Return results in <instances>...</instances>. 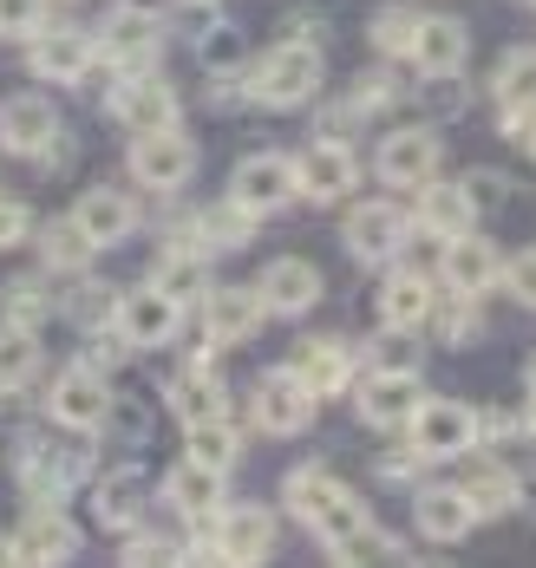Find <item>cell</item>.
Instances as JSON below:
<instances>
[{
    "instance_id": "48",
    "label": "cell",
    "mask_w": 536,
    "mask_h": 568,
    "mask_svg": "<svg viewBox=\"0 0 536 568\" xmlns=\"http://www.w3.org/2000/svg\"><path fill=\"white\" fill-rule=\"evenodd\" d=\"M393 438H400V445H380V452H373V477H380V484H418L425 457L406 445V432H393Z\"/></svg>"
},
{
    "instance_id": "14",
    "label": "cell",
    "mask_w": 536,
    "mask_h": 568,
    "mask_svg": "<svg viewBox=\"0 0 536 568\" xmlns=\"http://www.w3.org/2000/svg\"><path fill=\"white\" fill-rule=\"evenodd\" d=\"M112 321H119V334L138 353H158V346H171L178 341V327H183V301H171L158 282H138V287H124L119 294V307H112Z\"/></svg>"
},
{
    "instance_id": "37",
    "label": "cell",
    "mask_w": 536,
    "mask_h": 568,
    "mask_svg": "<svg viewBox=\"0 0 536 568\" xmlns=\"http://www.w3.org/2000/svg\"><path fill=\"white\" fill-rule=\"evenodd\" d=\"M425 327H432V341L438 346H477L484 341V307H477V294H432V307H425Z\"/></svg>"
},
{
    "instance_id": "42",
    "label": "cell",
    "mask_w": 536,
    "mask_h": 568,
    "mask_svg": "<svg viewBox=\"0 0 536 568\" xmlns=\"http://www.w3.org/2000/svg\"><path fill=\"white\" fill-rule=\"evenodd\" d=\"M112 307H119V287L92 282V268H85V275H65V294H60V307H53V314H65V321L85 334V327H105V321H112Z\"/></svg>"
},
{
    "instance_id": "19",
    "label": "cell",
    "mask_w": 536,
    "mask_h": 568,
    "mask_svg": "<svg viewBox=\"0 0 536 568\" xmlns=\"http://www.w3.org/2000/svg\"><path fill=\"white\" fill-rule=\"evenodd\" d=\"M230 203L255 210V216L289 210V203H295V158H282V151H255V158H242L236 171H230Z\"/></svg>"
},
{
    "instance_id": "18",
    "label": "cell",
    "mask_w": 536,
    "mask_h": 568,
    "mask_svg": "<svg viewBox=\"0 0 536 568\" xmlns=\"http://www.w3.org/2000/svg\"><path fill=\"white\" fill-rule=\"evenodd\" d=\"M373 176H380L386 190H418L425 176H438V131H432V124H400V131H386L380 151H373Z\"/></svg>"
},
{
    "instance_id": "17",
    "label": "cell",
    "mask_w": 536,
    "mask_h": 568,
    "mask_svg": "<svg viewBox=\"0 0 536 568\" xmlns=\"http://www.w3.org/2000/svg\"><path fill=\"white\" fill-rule=\"evenodd\" d=\"M60 131H65V118L47 92H7V99H0V151H7V158H27V164H33Z\"/></svg>"
},
{
    "instance_id": "31",
    "label": "cell",
    "mask_w": 536,
    "mask_h": 568,
    "mask_svg": "<svg viewBox=\"0 0 536 568\" xmlns=\"http://www.w3.org/2000/svg\"><path fill=\"white\" fill-rule=\"evenodd\" d=\"M164 405L178 412V425H203V418H230V386L210 366H183L164 379Z\"/></svg>"
},
{
    "instance_id": "28",
    "label": "cell",
    "mask_w": 536,
    "mask_h": 568,
    "mask_svg": "<svg viewBox=\"0 0 536 568\" xmlns=\"http://www.w3.org/2000/svg\"><path fill=\"white\" fill-rule=\"evenodd\" d=\"M458 497L472 504V516H510L524 504V477L504 464V457H472L465 452V477H458Z\"/></svg>"
},
{
    "instance_id": "32",
    "label": "cell",
    "mask_w": 536,
    "mask_h": 568,
    "mask_svg": "<svg viewBox=\"0 0 536 568\" xmlns=\"http://www.w3.org/2000/svg\"><path fill=\"white\" fill-rule=\"evenodd\" d=\"M465 53H472L465 20H452V13H418L406 65H418V72H452V65H465Z\"/></svg>"
},
{
    "instance_id": "51",
    "label": "cell",
    "mask_w": 536,
    "mask_h": 568,
    "mask_svg": "<svg viewBox=\"0 0 536 568\" xmlns=\"http://www.w3.org/2000/svg\"><path fill=\"white\" fill-rule=\"evenodd\" d=\"M465 190H472L477 216H491V210H504V203L517 196V183H510L504 171H465Z\"/></svg>"
},
{
    "instance_id": "41",
    "label": "cell",
    "mask_w": 536,
    "mask_h": 568,
    "mask_svg": "<svg viewBox=\"0 0 536 568\" xmlns=\"http://www.w3.org/2000/svg\"><path fill=\"white\" fill-rule=\"evenodd\" d=\"M183 457H196V464H210V470H236L242 464V432L230 418H203V425H183Z\"/></svg>"
},
{
    "instance_id": "34",
    "label": "cell",
    "mask_w": 536,
    "mask_h": 568,
    "mask_svg": "<svg viewBox=\"0 0 536 568\" xmlns=\"http://www.w3.org/2000/svg\"><path fill=\"white\" fill-rule=\"evenodd\" d=\"M33 248H40V268L53 275V282H65V275H85L92 268V242H85V229L72 223V216H53V223H33V235H27Z\"/></svg>"
},
{
    "instance_id": "46",
    "label": "cell",
    "mask_w": 536,
    "mask_h": 568,
    "mask_svg": "<svg viewBox=\"0 0 536 568\" xmlns=\"http://www.w3.org/2000/svg\"><path fill=\"white\" fill-rule=\"evenodd\" d=\"M413 27H418V7H380L373 13V53L380 59H406L413 53Z\"/></svg>"
},
{
    "instance_id": "16",
    "label": "cell",
    "mask_w": 536,
    "mask_h": 568,
    "mask_svg": "<svg viewBox=\"0 0 536 568\" xmlns=\"http://www.w3.org/2000/svg\"><path fill=\"white\" fill-rule=\"evenodd\" d=\"M282 366H289L314 398H341L347 386H354V373H360V353L347 341H334V334H301Z\"/></svg>"
},
{
    "instance_id": "11",
    "label": "cell",
    "mask_w": 536,
    "mask_h": 568,
    "mask_svg": "<svg viewBox=\"0 0 536 568\" xmlns=\"http://www.w3.org/2000/svg\"><path fill=\"white\" fill-rule=\"evenodd\" d=\"M112 412V379L85 359L60 366V379L47 386V425H65V432H99Z\"/></svg>"
},
{
    "instance_id": "15",
    "label": "cell",
    "mask_w": 536,
    "mask_h": 568,
    "mask_svg": "<svg viewBox=\"0 0 536 568\" xmlns=\"http://www.w3.org/2000/svg\"><path fill=\"white\" fill-rule=\"evenodd\" d=\"M432 275L452 287V294H491V287L504 282V255H497V242H484L477 229H465V235H445L438 242V255H432Z\"/></svg>"
},
{
    "instance_id": "59",
    "label": "cell",
    "mask_w": 536,
    "mask_h": 568,
    "mask_svg": "<svg viewBox=\"0 0 536 568\" xmlns=\"http://www.w3.org/2000/svg\"><path fill=\"white\" fill-rule=\"evenodd\" d=\"M13 562V529H0V568Z\"/></svg>"
},
{
    "instance_id": "25",
    "label": "cell",
    "mask_w": 536,
    "mask_h": 568,
    "mask_svg": "<svg viewBox=\"0 0 536 568\" xmlns=\"http://www.w3.org/2000/svg\"><path fill=\"white\" fill-rule=\"evenodd\" d=\"M491 99H497V131L517 138L524 118L536 112V47H504L491 72Z\"/></svg>"
},
{
    "instance_id": "53",
    "label": "cell",
    "mask_w": 536,
    "mask_h": 568,
    "mask_svg": "<svg viewBox=\"0 0 536 568\" xmlns=\"http://www.w3.org/2000/svg\"><path fill=\"white\" fill-rule=\"evenodd\" d=\"M510 287V301L517 307H536V248H517V255H504V282Z\"/></svg>"
},
{
    "instance_id": "58",
    "label": "cell",
    "mask_w": 536,
    "mask_h": 568,
    "mask_svg": "<svg viewBox=\"0 0 536 568\" xmlns=\"http://www.w3.org/2000/svg\"><path fill=\"white\" fill-rule=\"evenodd\" d=\"M524 393H530V405H536V353L524 359Z\"/></svg>"
},
{
    "instance_id": "61",
    "label": "cell",
    "mask_w": 536,
    "mask_h": 568,
    "mask_svg": "<svg viewBox=\"0 0 536 568\" xmlns=\"http://www.w3.org/2000/svg\"><path fill=\"white\" fill-rule=\"evenodd\" d=\"M530 432H536V405H530Z\"/></svg>"
},
{
    "instance_id": "2",
    "label": "cell",
    "mask_w": 536,
    "mask_h": 568,
    "mask_svg": "<svg viewBox=\"0 0 536 568\" xmlns=\"http://www.w3.org/2000/svg\"><path fill=\"white\" fill-rule=\"evenodd\" d=\"M282 510L295 516L321 549L341 542V536H354L360 523H366V504H360L327 464H295V470L282 477Z\"/></svg>"
},
{
    "instance_id": "6",
    "label": "cell",
    "mask_w": 536,
    "mask_h": 568,
    "mask_svg": "<svg viewBox=\"0 0 536 568\" xmlns=\"http://www.w3.org/2000/svg\"><path fill=\"white\" fill-rule=\"evenodd\" d=\"M99 65L112 72H158V53H164V13H151L144 0H119L105 20H99Z\"/></svg>"
},
{
    "instance_id": "36",
    "label": "cell",
    "mask_w": 536,
    "mask_h": 568,
    "mask_svg": "<svg viewBox=\"0 0 536 568\" xmlns=\"http://www.w3.org/2000/svg\"><path fill=\"white\" fill-rule=\"evenodd\" d=\"M40 373H47V341H40V327L0 321V386H7V393H27Z\"/></svg>"
},
{
    "instance_id": "21",
    "label": "cell",
    "mask_w": 536,
    "mask_h": 568,
    "mask_svg": "<svg viewBox=\"0 0 536 568\" xmlns=\"http://www.w3.org/2000/svg\"><path fill=\"white\" fill-rule=\"evenodd\" d=\"M255 301H262L269 321H301V314L321 307V268L301 262V255H282L255 275Z\"/></svg>"
},
{
    "instance_id": "4",
    "label": "cell",
    "mask_w": 536,
    "mask_h": 568,
    "mask_svg": "<svg viewBox=\"0 0 536 568\" xmlns=\"http://www.w3.org/2000/svg\"><path fill=\"white\" fill-rule=\"evenodd\" d=\"M406 445H413L425 464H452V457L477 452V405L445 393H418V405L406 412Z\"/></svg>"
},
{
    "instance_id": "49",
    "label": "cell",
    "mask_w": 536,
    "mask_h": 568,
    "mask_svg": "<svg viewBox=\"0 0 536 568\" xmlns=\"http://www.w3.org/2000/svg\"><path fill=\"white\" fill-rule=\"evenodd\" d=\"M53 20V0H0V33L7 40H27Z\"/></svg>"
},
{
    "instance_id": "3",
    "label": "cell",
    "mask_w": 536,
    "mask_h": 568,
    "mask_svg": "<svg viewBox=\"0 0 536 568\" xmlns=\"http://www.w3.org/2000/svg\"><path fill=\"white\" fill-rule=\"evenodd\" d=\"M321 79H327V53H321V47L275 40L269 53L242 72V92H249V105L295 112V105H307V99H321Z\"/></svg>"
},
{
    "instance_id": "24",
    "label": "cell",
    "mask_w": 536,
    "mask_h": 568,
    "mask_svg": "<svg viewBox=\"0 0 536 568\" xmlns=\"http://www.w3.org/2000/svg\"><path fill=\"white\" fill-rule=\"evenodd\" d=\"M196 321L216 334V346H242V341H255L262 334V301H255V287H230V282H216V287H203L196 294Z\"/></svg>"
},
{
    "instance_id": "56",
    "label": "cell",
    "mask_w": 536,
    "mask_h": 568,
    "mask_svg": "<svg viewBox=\"0 0 536 568\" xmlns=\"http://www.w3.org/2000/svg\"><path fill=\"white\" fill-rule=\"evenodd\" d=\"M282 40H301V47H321V53H327V20H314V13H289V20H282Z\"/></svg>"
},
{
    "instance_id": "43",
    "label": "cell",
    "mask_w": 536,
    "mask_h": 568,
    "mask_svg": "<svg viewBox=\"0 0 536 568\" xmlns=\"http://www.w3.org/2000/svg\"><path fill=\"white\" fill-rule=\"evenodd\" d=\"M360 366H380V373H425V334H418V327H386V321H380V334L366 341Z\"/></svg>"
},
{
    "instance_id": "33",
    "label": "cell",
    "mask_w": 536,
    "mask_h": 568,
    "mask_svg": "<svg viewBox=\"0 0 536 568\" xmlns=\"http://www.w3.org/2000/svg\"><path fill=\"white\" fill-rule=\"evenodd\" d=\"M386 268H393V275L380 282V301H373L380 321H386V327H425V307H432V294H438V287H432V268H406V262H386Z\"/></svg>"
},
{
    "instance_id": "60",
    "label": "cell",
    "mask_w": 536,
    "mask_h": 568,
    "mask_svg": "<svg viewBox=\"0 0 536 568\" xmlns=\"http://www.w3.org/2000/svg\"><path fill=\"white\" fill-rule=\"evenodd\" d=\"M183 7H216V0H183Z\"/></svg>"
},
{
    "instance_id": "5",
    "label": "cell",
    "mask_w": 536,
    "mask_h": 568,
    "mask_svg": "<svg viewBox=\"0 0 536 568\" xmlns=\"http://www.w3.org/2000/svg\"><path fill=\"white\" fill-rule=\"evenodd\" d=\"M413 210H400V196H366L354 203L347 196V223H341V242H347V255L366 262V268H386V262H400L406 248H413Z\"/></svg>"
},
{
    "instance_id": "9",
    "label": "cell",
    "mask_w": 536,
    "mask_h": 568,
    "mask_svg": "<svg viewBox=\"0 0 536 568\" xmlns=\"http://www.w3.org/2000/svg\"><path fill=\"white\" fill-rule=\"evenodd\" d=\"M27 72L40 85H85L99 72V40L79 33V27H60L47 20L40 33H27Z\"/></svg>"
},
{
    "instance_id": "57",
    "label": "cell",
    "mask_w": 536,
    "mask_h": 568,
    "mask_svg": "<svg viewBox=\"0 0 536 568\" xmlns=\"http://www.w3.org/2000/svg\"><path fill=\"white\" fill-rule=\"evenodd\" d=\"M517 144H524V158H530V164H536V112L524 118V131H517Z\"/></svg>"
},
{
    "instance_id": "1",
    "label": "cell",
    "mask_w": 536,
    "mask_h": 568,
    "mask_svg": "<svg viewBox=\"0 0 536 568\" xmlns=\"http://www.w3.org/2000/svg\"><path fill=\"white\" fill-rule=\"evenodd\" d=\"M99 470V432H13V484L27 504H65L72 490H85Z\"/></svg>"
},
{
    "instance_id": "20",
    "label": "cell",
    "mask_w": 536,
    "mask_h": 568,
    "mask_svg": "<svg viewBox=\"0 0 536 568\" xmlns=\"http://www.w3.org/2000/svg\"><path fill=\"white\" fill-rule=\"evenodd\" d=\"M477 223H484V216H477L465 176H425L413 190V229L418 235L445 242V235H465V229H477Z\"/></svg>"
},
{
    "instance_id": "50",
    "label": "cell",
    "mask_w": 536,
    "mask_h": 568,
    "mask_svg": "<svg viewBox=\"0 0 536 568\" xmlns=\"http://www.w3.org/2000/svg\"><path fill=\"white\" fill-rule=\"evenodd\" d=\"M524 432H530L524 412H504V405H484L477 412V445H517Z\"/></svg>"
},
{
    "instance_id": "38",
    "label": "cell",
    "mask_w": 536,
    "mask_h": 568,
    "mask_svg": "<svg viewBox=\"0 0 536 568\" xmlns=\"http://www.w3.org/2000/svg\"><path fill=\"white\" fill-rule=\"evenodd\" d=\"M327 556L334 562H347V568H400V562H413V549L393 536V529H380L373 516L360 523L354 536H341V542H327Z\"/></svg>"
},
{
    "instance_id": "30",
    "label": "cell",
    "mask_w": 536,
    "mask_h": 568,
    "mask_svg": "<svg viewBox=\"0 0 536 568\" xmlns=\"http://www.w3.org/2000/svg\"><path fill=\"white\" fill-rule=\"evenodd\" d=\"M164 504H171L190 529H203L210 516L223 510V470H210V464H196V457L171 464V477H164Z\"/></svg>"
},
{
    "instance_id": "54",
    "label": "cell",
    "mask_w": 536,
    "mask_h": 568,
    "mask_svg": "<svg viewBox=\"0 0 536 568\" xmlns=\"http://www.w3.org/2000/svg\"><path fill=\"white\" fill-rule=\"evenodd\" d=\"M33 223H40V216H33V203L0 190V248H20V242L33 235Z\"/></svg>"
},
{
    "instance_id": "45",
    "label": "cell",
    "mask_w": 536,
    "mask_h": 568,
    "mask_svg": "<svg viewBox=\"0 0 536 568\" xmlns=\"http://www.w3.org/2000/svg\"><path fill=\"white\" fill-rule=\"evenodd\" d=\"M341 99H347L360 118H380L386 105H400V59H380V65H366V72H360Z\"/></svg>"
},
{
    "instance_id": "39",
    "label": "cell",
    "mask_w": 536,
    "mask_h": 568,
    "mask_svg": "<svg viewBox=\"0 0 536 568\" xmlns=\"http://www.w3.org/2000/svg\"><path fill=\"white\" fill-rule=\"evenodd\" d=\"M53 307H60V294H53L47 268L40 275H13V282L0 287V321H13V327H47Z\"/></svg>"
},
{
    "instance_id": "26",
    "label": "cell",
    "mask_w": 536,
    "mask_h": 568,
    "mask_svg": "<svg viewBox=\"0 0 536 568\" xmlns=\"http://www.w3.org/2000/svg\"><path fill=\"white\" fill-rule=\"evenodd\" d=\"M65 216L85 229L92 248H119V242H131V229H138V203H131L124 190H112V183H92V190L72 196Z\"/></svg>"
},
{
    "instance_id": "13",
    "label": "cell",
    "mask_w": 536,
    "mask_h": 568,
    "mask_svg": "<svg viewBox=\"0 0 536 568\" xmlns=\"http://www.w3.org/2000/svg\"><path fill=\"white\" fill-rule=\"evenodd\" d=\"M216 562H269L275 556V510L269 504H223L203 523Z\"/></svg>"
},
{
    "instance_id": "23",
    "label": "cell",
    "mask_w": 536,
    "mask_h": 568,
    "mask_svg": "<svg viewBox=\"0 0 536 568\" xmlns=\"http://www.w3.org/2000/svg\"><path fill=\"white\" fill-rule=\"evenodd\" d=\"M79 556V523L65 504H27L20 529H13V562H72Z\"/></svg>"
},
{
    "instance_id": "47",
    "label": "cell",
    "mask_w": 536,
    "mask_h": 568,
    "mask_svg": "<svg viewBox=\"0 0 536 568\" xmlns=\"http://www.w3.org/2000/svg\"><path fill=\"white\" fill-rule=\"evenodd\" d=\"M131 353H138V346H131V341L119 334V321H105V327H85V334H79V359H85V366H99L105 379L119 373Z\"/></svg>"
},
{
    "instance_id": "52",
    "label": "cell",
    "mask_w": 536,
    "mask_h": 568,
    "mask_svg": "<svg viewBox=\"0 0 536 568\" xmlns=\"http://www.w3.org/2000/svg\"><path fill=\"white\" fill-rule=\"evenodd\" d=\"M99 432H119V438H131V445H144V438H151V412H144L138 398L112 393V412H105V425H99Z\"/></svg>"
},
{
    "instance_id": "35",
    "label": "cell",
    "mask_w": 536,
    "mask_h": 568,
    "mask_svg": "<svg viewBox=\"0 0 536 568\" xmlns=\"http://www.w3.org/2000/svg\"><path fill=\"white\" fill-rule=\"evenodd\" d=\"M190 229H196V242H203V255H230V248H249L255 242V210H242V203H210V210H190Z\"/></svg>"
},
{
    "instance_id": "7",
    "label": "cell",
    "mask_w": 536,
    "mask_h": 568,
    "mask_svg": "<svg viewBox=\"0 0 536 568\" xmlns=\"http://www.w3.org/2000/svg\"><path fill=\"white\" fill-rule=\"evenodd\" d=\"M124 171L138 176V190L178 196L183 183L196 176V138L183 124H158V131H131L124 144Z\"/></svg>"
},
{
    "instance_id": "10",
    "label": "cell",
    "mask_w": 536,
    "mask_h": 568,
    "mask_svg": "<svg viewBox=\"0 0 536 568\" xmlns=\"http://www.w3.org/2000/svg\"><path fill=\"white\" fill-rule=\"evenodd\" d=\"M105 118L124 124V131H158V124H178L183 118V99H178V85L158 79V72H112Z\"/></svg>"
},
{
    "instance_id": "8",
    "label": "cell",
    "mask_w": 536,
    "mask_h": 568,
    "mask_svg": "<svg viewBox=\"0 0 536 568\" xmlns=\"http://www.w3.org/2000/svg\"><path fill=\"white\" fill-rule=\"evenodd\" d=\"M314 405L321 398L307 393L289 366H269L255 379V393H249V425L262 438H301V432H314Z\"/></svg>"
},
{
    "instance_id": "44",
    "label": "cell",
    "mask_w": 536,
    "mask_h": 568,
    "mask_svg": "<svg viewBox=\"0 0 536 568\" xmlns=\"http://www.w3.org/2000/svg\"><path fill=\"white\" fill-rule=\"evenodd\" d=\"M413 99H418L425 118H465L472 112V79H465V65H452V72H418Z\"/></svg>"
},
{
    "instance_id": "55",
    "label": "cell",
    "mask_w": 536,
    "mask_h": 568,
    "mask_svg": "<svg viewBox=\"0 0 536 568\" xmlns=\"http://www.w3.org/2000/svg\"><path fill=\"white\" fill-rule=\"evenodd\" d=\"M360 124H366V118H360L347 99H334V105H321V118H314V138H347V144H354Z\"/></svg>"
},
{
    "instance_id": "27",
    "label": "cell",
    "mask_w": 536,
    "mask_h": 568,
    "mask_svg": "<svg viewBox=\"0 0 536 568\" xmlns=\"http://www.w3.org/2000/svg\"><path fill=\"white\" fill-rule=\"evenodd\" d=\"M413 529L432 542V549H458V542L477 529V516H472V504L458 497V484H418Z\"/></svg>"
},
{
    "instance_id": "22",
    "label": "cell",
    "mask_w": 536,
    "mask_h": 568,
    "mask_svg": "<svg viewBox=\"0 0 536 568\" xmlns=\"http://www.w3.org/2000/svg\"><path fill=\"white\" fill-rule=\"evenodd\" d=\"M413 405H418V373H380V366H360L354 373L360 425H373V432H400Z\"/></svg>"
},
{
    "instance_id": "40",
    "label": "cell",
    "mask_w": 536,
    "mask_h": 568,
    "mask_svg": "<svg viewBox=\"0 0 536 568\" xmlns=\"http://www.w3.org/2000/svg\"><path fill=\"white\" fill-rule=\"evenodd\" d=\"M203 275H210V255H203V248H183V242H164V255H158V268H151V282L164 287L171 301H183V307L210 287Z\"/></svg>"
},
{
    "instance_id": "29",
    "label": "cell",
    "mask_w": 536,
    "mask_h": 568,
    "mask_svg": "<svg viewBox=\"0 0 536 568\" xmlns=\"http://www.w3.org/2000/svg\"><path fill=\"white\" fill-rule=\"evenodd\" d=\"M92 516L105 523V529H131V523H144V504H151V490H144V477H138V464H112V470H92Z\"/></svg>"
},
{
    "instance_id": "12",
    "label": "cell",
    "mask_w": 536,
    "mask_h": 568,
    "mask_svg": "<svg viewBox=\"0 0 536 568\" xmlns=\"http://www.w3.org/2000/svg\"><path fill=\"white\" fill-rule=\"evenodd\" d=\"M360 158L347 138H314L307 151L295 158V196H307V203H347L360 190Z\"/></svg>"
}]
</instances>
